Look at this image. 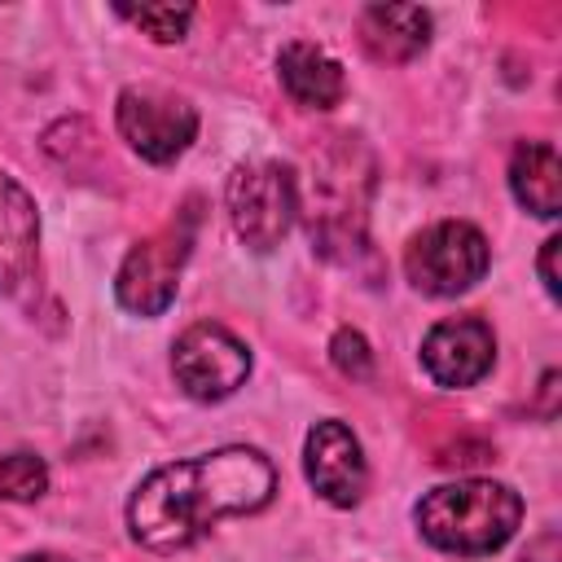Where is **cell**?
Segmentation results:
<instances>
[{
    "label": "cell",
    "instance_id": "cell-12",
    "mask_svg": "<svg viewBox=\"0 0 562 562\" xmlns=\"http://www.w3.org/2000/svg\"><path fill=\"white\" fill-rule=\"evenodd\" d=\"M360 40L378 61H408L430 40V13L422 4H369L360 13Z\"/></svg>",
    "mask_w": 562,
    "mask_h": 562
},
{
    "label": "cell",
    "instance_id": "cell-6",
    "mask_svg": "<svg viewBox=\"0 0 562 562\" xmlns=\"http://www.w3.org/2000/svg\"><path fill=\"white\" fill-rule=\"evenodd\" d=\"M114 123L123 132V140L149 158V162H171L189 149L193 132H198V114L184 97L167 92V88H123L119 105H114Z\"/></svg>",
    "mask_w": 562,
    "mask_h": 562
},
{
    "label": "cell",
    "instance_id": "cell-18",
    "mask_svg": "<svg viewBox=\"0 0 562 562\" xmlns=\"http://www.w3.org/2000/svg\"><path fill=\"white\" fill-rule=\"evenodd\" d=\"M22 562H66V558H57V553H31V558H22Z\"/></svg>",
    "mask_w": 562,
    "mask_h": 562
},
{
    "label": "cell",
    "instance_id": "cell-5",
    "mask_svg": "<svg viewBox=\"0 0 562 562\" xmlns=\"http://www.w3.org/2000/svg\"><path fill=\"white\" fill-rule=\"evenodd\" d=\"M171 373L180 382V391L189 400H224L233 395L246 378H250V351L237 334H228L224 325H189L180 338H176V351H171Z\"/></svg>",
    "mask_w": 562,
    "mask_h": 562
},
{
    "label": "cell",
    "instance_id": "cell-11",
    "mask_svg": "<svg viewBox=\"0 0 562 562\" xmlns=\"http://www.w3.org/2000/svg\"><path fill=\"white\" fill-rule=\"evenodd\" d=\"M277 70H281L285 92H290L299 105H307V110H334V105L342 101V92H347L342 66H338L325 48H316V44H307V40L285 44L281 57H277Z\"/></svg>",
    "mask_w": 562,
    "mask_h": 562
},
{
    "label": "cell",
    "instance_id": "cell-8",
    "mask_svg": "<svg viewBox=\"0 0 562 562\" xmlns=\"http://www.w3.org/2000/svg\"><path fill=\"white\" fill-rule=\"evenodd\" d=\"M496 360V334L479 316H452L422 338V364L439 386H474Z\"/></svg>",
    "mask_w": 562,
    "mask_h": 562
},
{
    "label": "cell",
    "instance_id": "cell-7",
    "mask_svg": "<svg viewBox=\"0 0 562 562\" xmlns=\"http://www.w3.org/2000/svg\"><path fill=\"white\" fill-rule=\"evenodd\" d=\"M189 255V237L176 233V228H162L158 237L132 246V255L123 259L119 268V303L127 312H140V316H158L171 299H176V277H180V263Z\"/></svg>",
    "mask_w": 562,
    "mask_h": 562
},
{
    "label": "cell",
    "instance_id": "cell-13",
    "mask_svg": "<svg viewBox=\"0 0 562 562\" xmlns=\"http://www.w3.org/2000/svg\"><path fill=\"white\" fill-rule=\"evenodd\" d=\"M509 189L531 215L553 220L562 211V162H558V149L549 140H522L514 149V158H509Z\"/></svg>",
    "mask_w": 562,
    "mask_h": 562
},
{
    "label": "cell",
    "instance_id": "cell-3",
    "mask_svg": "<svg viewBox=\"0 0 562 562\" xmlns=\"http://www.w3.org/2000/svg\"><path fill=\"white\" fill-rule=\"evenodd\" d=\"M487 237L465 220H439L422 228L404 250V272L422 294L452 299L483 281L487 272Z\"/></svg>",
    "mask_w": 562,
    "mask_h": 562
},
{
    "label": "cell",
    "instance_id": "cell-10",
    "mask_svg": "<svg viewBox=\"0 0 562 562\" xmlns=\"http://www.w3.org/2000/svg\"><path fill=\"white\" fill-rule=\"evenodd\" d=\"M40 220L31 193L0 171V294H18L35 272Z\"/></svg>",
    "mask_w": 562,
    "mask_h": 562
},
{
    "label": "cell",
    "instance_id": "cell-1",
    "mask_svg": "<svg viewBox=\"0 0 562 562\" xmlns=\"http://www.w3.org/2000/svg\"><path fill=\"white\" fill-rule=\"evenodd\" d=\"M277 470L255 448H220L193 461L158 465L127 505L132 536L154 553L198 544L220 518L255 514L272 501Z\"/></svg>",
    "mask_w": 562,
    "mask_h": 562
},
{
    "label": "cell",
    "instance_id": "cell-9",
    "mask_svg": "<svg viewBox=\"0 0 562 562\" xmlns=\"http://www.w3.org/2000/svg\"><path fill=\"white\" fill-rule=\"evenodd\" d=\"M303 470H307V483L338 509L356 505L364 496V483H369V465H364V452H360V439L342 426V422H316L307 430V443H303Z\"/></svg>",
    "mask_w": 562,
    "mask_h": 562
},
{
    "label": "cell",
    "instance_id": "cell-16",
    "mask_svg": "<svg viewBox=\"0 0 562 562\" xmlns=\"http://www.w3.org/2000/svg\"><path fill=\"white\" fill-rule=\"evenodd\" d=\"M329 356H334V364H338L347 378H369V369H373L369 342H364V334H356V329H338L334 342H329Z\"/></svg>",
    "mask_w": 562,
    "mask_h": 562
},
{
    "label": "cell",
    "instance_id": "cell-4",
    "mask_svg": "<svg viewBox=\"0 0 562 562\" xmlns=\"http://www.w3.org/2000/svg\"><path fill=\"white\" fill-rule=\"evenodd\" d=\"M299 189L281 162H246L228 180V220L250 250H272L290 233Z\"/></svg>",
    "mask_w": 562,
    "mask_h": 562
},
{
    "label": "cell",
    "instance_id": "cell-17",
    "mask_svg": "<svg viewBox=\"0 0 562 562\" xmlns=\"http://www.w3.org/2000/svg\"><path fill=\"white\" fill-rule=\"evenodd\" d=\"M558 250H562V237H549L544 246H540V281H544V290H549V299H558L562 294V281H558Z\"/></svg>",
    "mask_w": 562,
    "mask_h": 562
},
{
    "label": "cell",
    "instance_id": "cell-2",
    "mask_svg": "<svg viewBox=\"0 0 562 562\" xmlns=\"http://www.w3.org/2000/svg\"><path fill=\"white\" fill-rule=\"evenodd\" d=\"M417 531L457 558H483L496 553L522 522V501L514 487L492 483V479H457L430 487L417 509Z\"/></svg>",
    "mask_w": 562,
    "mask_h": 562
},
{
    "label": "cell",
    "instance_id": "cell-15",
    "mask_svg": "<svg viewBox=\"0 0 562 562\" xmlns=\"http://www.w3.org/2000/svg\"><path fill=\"white\" fill-rule=\"evenodd\" d=\"M119 13H123L132 26H140L145 35H154L158 44L180 40V35H184V26H189V18H193V9H189V4H140V9L119 4Z\"/></svg>",
    "mask_w": 562,
    "mask_h": 562
},
{
    "label": "cell",
    "instance_id": "cell-14",
    "mask_svg": "<svg viewBox=\"0 0 562 562\" xmlns=\"http://www.w3.org/2000/svg\"><path fill=\"white\" fill-rule=\"evenodd\" d=\"M48 487V470L35 452H4L0 457V496L9 501H35Z\"/></svg>",
    "mask_w": 562,
    "mask_h": 562
}]
</instances>
